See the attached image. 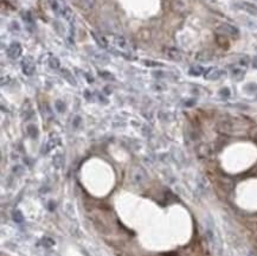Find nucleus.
I'll return each mask as SVG.
<instances>
[{"instance_id": "1", "label": "nucleus", "mask_w": 257, "mask_h": 256, "mask_svg": "<svg viewBox=\"0 0 257 256\" xmlns=\"http://www.w3.org/2000/svg\"><path fill=\"white\" fill-rule=\"evenodd\" d=\"M22 70L23 73L27 76H31V75L34 73L36 70V64H34V61L31 56H26L24 57L22 61Z\"/></svg>"}, {"instance_id": "2", "label": "nucleus", "mask_w": 257, "mask_h": 256, "mask_svg": "<svg viewBox=\"0 0 257 256\" xmlns=\"http://www.w3.org/2000/svg\"><path fill=\"white\" fill-rule=\"evenodd\" d=\"M22 45L19 44L18 42H13L9 45L7 48V56L12 58V59H17L20 57L22 55Z\"/></svg>"}, {"instance_id": "3", "label": "nucleus", "mask_w": 257, "mask_h": 256, "mask_svg": "<svg viewBox=\"0 0 257 256\" xmlns=\"http://www.w3.org/2000/svg\"><path fill=\"white\" fill-rule=\"evenodd\" d=\"M219 31L224 32L225 34H230V36H237L238 34V30L236 29L235 26L229 25V24H223L219 27Z\"/></svg>"}, {"instance_id": "4", "label": "nucleus", "mask_w": 257, "mask_h": 256, "mask_svg": "<svg viewBox=\"0 0 257 256\" xmlns=\"http://www.w3.org/2000/svg\"><path fill=\"white\" fill-rule=\"evenodd\" d=\"M222 75H223V71L219 70V69H210V70L206 73L205 77L209 78V80H217V78H219Z\"/></svg>"}, {"instance_id": "5", "label": "nucleus", "mask_w": 257, "mask_h": 256, "mask_svg": "<svg viewBox=\"0 0 257 256\" xmlns=\"http://www.w3.org/2000/svg\"><path fill=\"white\" fill-rule=\"evenodd\" d=\"M114 43H115L116 46L121 48V49H126L127 48V41L122 36H115L114 37Z\"/></svg>"}, {"instance_id": "6", "label": "nucleus", "mask_w": 257, "mask_h": 256, "mask_svg": "<svg viewBox=\"0 0 257 256\" xmlns=\"http://www.w3.org/2000/svg\"><path fill=\"white\" fill-rule=\"evenodd\" d=\"M95 1L96 0H79V5L83 10H91L95 5Z\"/></svg>"}, {"instance_id": "7", "label": "nucleus", "mask_w": 257, "mask_h": 256, "mask_svg": "<svg viewBox=\"0 0 257 256\" xmlns=\"http://www.w3.org/2000/svg\"><path fill=\"white\" fill-rule=\"evenodd\" d=\"M91 34H93V37L96 39V42L98 43V45H100V46H102V48H107L108 42L106 41V38H104V37L98 36V34H96L95 32H91Z\"/></svg>"}, {"instance_id": "8", "label": "nucleus", "mask_w": 257, "mask_h": 256, "mask_svg": "<svg viewBox=\"0 0 257 256\" xmlns=\"http://www.w3.org/2000/svg\"><path fill=\"white\" fill-rule=\"evenodd\" d=\"M61 13H62V16L64 17V19H66V20H70L71 17H72V12H71V10H70L68 6H64V7L61 10Z\"/></svg>"}, {"instance_id": "9", "label": "nucleus", "mask_w": 257, "mask_h": 256, "mask_svg": "<svg viewBox=\"0 0 257 256\" xmlns=\"http://www.w3.org/2000/svg\"><path fill=\"white\" fill-rule=\"evenodd\" d=\"M49 65H50L51 69H58L59 65H61L59 59H58L57 57H50V59H49Z\"/></svg>"}, {"instance_id": "10", "label": "nucleus", "mask_w": 257, "mask_h": 256, "mask_svg": "<svg viewBox=\"0 0 257 256\" xmlns=\"http://www.w3.org/2000/svg\"><path fill=\"white\" fill-rule=\"evenodd\" d=\"M166 52L168 53V57H171V58H173V59H179V58H180L179 52H178V51H175V50H173V49H168V50H166Z\"/></svg>"}, {"instance_id": "11", "label": "nucleus", "mask_w": 257, "mask_h": 256, "mask_svg": "<svg viewBox=\"0 0 257 256\" xmlns=\"http://www.w3.org/2000/svg\"><path fill=\"white\" fill-rule=\"evenodd\" d=\"M203 73V68L202 66H192L191 69H190V74L191 75H195V76H198V75H200Z\"/></svg>"}, {"instance_id": "12", "label": "nucleus", "mask_w": 257, "mask_h": 256, "mask_svg": "<svg viewBox=\"0 0 257 256\" xmlns=\"http://www.w3.org/2000/svg\"><path fill=\"white\" fill-rule=\"evenodd\" d=\"M94 56V58L95 59H97L98 62H101V63H107L108 62V57L106 56V55H100V53H96V55H93Z\"/></svg>"}, {"instance_id": "13", "label": "nucleus", "mask_w": 257, "mask_h": 256, "mask_svg": "<svg viewBox=\"0 0 257 256\" xmlns=\"http://www.w3.org/2000/svg\"><path fill=\"white\" fill-rule=\"evenodd\" d=\"M63 158H62V155L61 154H57V155H55L54 158V164L56 167H61V165H62V162H63Z\"/></svg>"}, {"instance_id": "14", "label": "nucleus", "mask_w": 257, "mask_h": 256, "mask_svg": "<svg viewBox=\"0 0 257 256\" xmlns=\"http://www.w3.org/2000/svg\"><path fill=\"white\" fill-rule=\"evenodd\" d=\"M62 74H63V76H64L66 80H69V82L71 83V84H76L75 80L74 78H71V76H70V74L66 71V70H62Z\"/></svg>"}, {"instance_id": "15", "label": "nucleus", "mask_w": 257, "mask_h": 256, "mask_svg": "<svg viewBox=\"0 0 257 256\" xmlns=\"http://www.w3.org/2000/svg\"><path fill=\"white\" fill-rule=\"evenodd\" d=\"M50 5H51V9H52L55 12H58V10H59V5H58V2H57L56 0H50Z\"/></svg>"}, {"instance_id": "16", "label": "nucleus", "mask_w": 257, "mask_h": 256, "mask_svg": "<svg viewBox=\"0 0 257 256\" xmlns=\"http://www.w3.org/2000/svg\"><path fill=\"white\" fill-rule=\"evenodd\" d=\"M13 217H14V221H17V222H22L23 221V215L18 210L13 213Z\"/></svg>"}, {"instance_id": "17", "label": "nucleus", "mask_w": 257, "mask_h": 256, "mask_svg": "<svg viewBox=\"0 0 257 256\" xmlns=\"http://www.w3.org/2000/svg\"><path fill=\"white\" fill-rule=\"evenodd\" d=\"M23 18H24V20L27 21V23H32V17H31V13L30 12H25L23 14Z\"/></svg>"}, {"instance_id": "18", "label": "nucleus", "mask_w": 257, "mask_h": 256, "mask_svg": "<svg viewBox=\"0 0 257 256\" xmlns=\"http://www.w3.org/2000/svg\"><path fill=\"white\" fill-rule=\"evenodd\" d=\"M12 29H16V30H19V24L17 21H12Z\"/></svg>"}]
</instances>
